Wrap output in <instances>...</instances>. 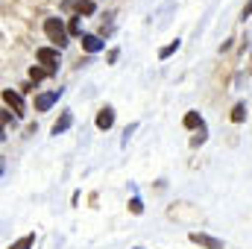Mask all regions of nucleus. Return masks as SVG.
<instances>
[{
	"label": "nucleus",
	"instance_id": "nucleus-3",
	"mask_svg": "<svg viewBox=\"0 0 252 249\" xmlns=\"http://www.w3.org/2000/svg\"><path fill=\"white\" fill-rule=\"evenodd\" d=\"M59 97H62V88H53V91L38 94V97H35V112H47V109H50Z\"/></svg>",
	"mask_w": 252,
	"mask_h": 249
},
{
	"label": "nucleus",
	"instance_id": "nucleus-15",
	"mask_svg": "<svg viewBox=\"0 0 252 249\" xmlns=\"http://www.w3.org/2000/svg\"><path fill=\"white\" fill-rule=\"evenodd\" d=\"M67 32H70V35H82V24H79V18H70Z\"/></svg>",
	"mask_w": 252,
	"mask_h": 249
},
{
	"label": "nucleus",
	"instance_id": "nucleus-2",
	"mask_svg": "<svg viewBox=\"0 0 252 249\" xmlns=\"http://www.w3.org/2000/svg\"><path fill=\"white\" fill-rule=\"evenodd\" d=\"M97 0H62V12H76V15H94Z\"/></svg>",
	"mask_w": 252,
	"mask_h": 249
},
{
	"label": "nucleus",
	"instance_id": "nucleus-17",
	"mask_svg": "<svg viewBox=\"0 0 252 249\" xmlns=\"http://www.w3.org/2000/svg\"><path fill=\"white\" fill-rule=\"evenodd\" d=\"M250 15H252V0L247 3V6H244V18H250Z\"/></svg>",
	"mask_w": 252,
	"mask_h": 249
},
{
	"label": "nucleus",
	"instance_id": "nucleus-4",
	"mask_svg": "<svg viewBox=\"0 0 252 249\" xmlns=\"http://www.w3.org/2000/svg\"><path fill=\"white\" fill-rule=\"evenodd\" d=\"M35 56H38V62H41V64H47V70H50V73L59 67V50H53V47H38V53H35Z\"/></svg>",
	"mask_w": 252,
	"mask_h": 249
},
{
	"label": "nucleus",
	"instance_id": "nucleus-10",
	"mask_svg": "<svg viewBox=\"0 0 252 249\" xmlns=\"http://www.w3.org/2000/svg\"><path fill=\"white\" fill-rule=\"evenodd\" d=\"M32 244H35V235L30 232V235H24V238H18L15 244H9V249H32Z\"/></svg>",
	"mask_w": 252,
	"mask_h": 249
},
{
	"label": "nucleus",
	"instance_id": "nucleus-1",
	"mask_svg": "<svg viewBox=\"0 0 252 249\" xmlns=\"http://www.w3.org/2000/svg\"><path fill=\"white\" fill-rule=\"evenodd\" d=\"M44 32H47V38H50L59 50L67 44V35H70L67 27L62 24V18H47V21H44Z\"/></svg>",
	"mask_w": 252,
	"mask_h": 249
},
{
	"label": "nucleus",
	"instance_id": "nucleus-9",
	"mask_svg": "<svg viewBox=\"0 0 252 249\" xmlns=\"http://www.w3.org/2000/svg\"><path fill=\"white\" fill-rule=\"evenodd\" d=\"M70 124H73V115H70V112H62V118L53 124V135H62V132H67V129H70Z\"/></svg>",
	"mask_w": 252,
	"mask_h": 249
},
{
	"label": "nucleus",
	"instance_id": "nucleus-18",
	"mask_svg": "<svg viewBox=\"0 0 252 249\" xmlns=\"http://www.w3.org/2000/svg\"><path fill=\"white\" fill-rule=\"evenodd\" d=\"M135 249H144V247H135Z\"/></svg>",
	"mask_w": 252,
	"mask_h": 249
},
{
	"label": "nucleus",
	"instance_id": "nucleus-7",
	"mask_svg": "<svg viewBox=\"0 0 252 249\" xmlns=\"http://www.w3.org/2000/svg\"><path fill=\"white\" fill-rule=\"evenodd\" d=\"M3 100H6V106H12V109H15L18 115L24 112V97H21L18 91H12V88H6V91H3Z\"/></svg>",
	"mask_w": 252,
	"mask_h": 249
},
{
	"label": "nucleus",
	"instance_id": "nucleus-14",
	"mask_svg": "<svg viewBox=\"0 0 252 249\" xmlns=\"http://www.w3.org/2000/svg\"><path fill=\"white\" fill-rule=\"evenodd\" d=\"M44 76H50V70H44V67H30V79H32V82H38V79H44Z\"/></svg>",
	"mask_w": 252,
	"mask_h": 249
},
{
	"label": "nucleus",
	"instance_id": "nucleus-16",
	"mask_svg": "<svg viewBox=\"0 0 252 249\" xmlns=\"http://www.w3.org/2000/svg\"><path fill=\"white\" fill-rule=\"evenodd\" d=\"M129 211H132V214H141V211H144V202H141L138 196H132V199H129Z\"/></svg>",
	"mask_w": 252,
	"mask_h": 249
},
{
	"label": "nucleus",
	"instance_id": "nucleus-12",
	"mask_svg": "<svg viewBox=\"0 0 252 249\" xmlns=\"http://www.w3.org/2000/svg\"><path fill=\"white\" fill-rule=\"evenodd\" d=\"M244 118H247V106L238 103V106L232 109V124H244Z\"/></svg>",
	"mask_w": 252,
	"mask_h": 249
},
{
	"label": "nucleus",
	"instance_id": "nucleus-6",
	"mask_svg": "<svg viewBox=\"0 0 252 249\" xmlns=\"http://www.w3.org/2000/svg\"><path fill=\"white\" fill-rule=\"evenodd\" d=\"M115 126V109L112 106H106V109H100V115H97V129H112Z\"/></svg>",
	"mask_w": 252,
	"mask_h": 249
},
{
	"label": "nucleus",
	"instance_id": "nucleus-5",
	"mask_svg": "<svg viewBox=\"0 0 252 249\" xmlns=\"http://www.w3.org/2000/svg\"><path fill=\"white\" fill-rule=\"evenodd\" d=\"M188 238H190V244H199V247H205V249H223V241H217L211 235H202V232H190Z\"/></svg>",
	"mask_w": 252,
	"mask_h": 249
},
{
	"label": "nucleus",
	"instance_id": "nucleus-13",
	"mask_svg": "<svg viewBox=\"0 0 252 249\" xmlns=\"http://www.w3.org/2000/svg\"><path fill=\"white\" fill-rule=\"evenodd\" d=\"M176 50H179V38H176V41H170L167 47H161V50H158V56H161V59H167V56H173Z\"/></svg>",
	"mask_w": 252,
	"mask_h": 249
},
{
	"label": "nucleus",
	"instance_id": "nucleus-8",
	"mask_svg": "<svg viewBox=\"0 0 252 249\" xmlns=\"http://www.w3.org/2000/svg\"><path fill=\"white\" fill-rule=\"evenodd\" d=\"M82 50L85 53H100L103 50V41L97 35H82Z\"/></svg>",
	"mask_w": 252,
	"mask_h": 249
},
{
	"label": "nucleus",
	"instance_id": "nucleus-11",
	"mask_svg": "<svg viewBox=\"0 0 252 249\" xmlns=\"http://www.w3.org/2000/svg\"><path fill=\"white\" fill-rule=\"evenodd\" d=\"M182 126H185V129H196V126L202 129V118H199V112H188L185 121H182Z\"/></svg>",
	"mask_w": 252,
	"mask_h": 249
}]
</instances>
